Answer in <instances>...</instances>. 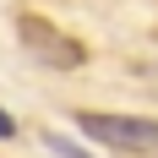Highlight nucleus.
Wrapping results in <instances>:
<instances>
[{
  "instance_id": "1",
  "label": "nucleus",
  "mask_w": 158,
  "mask_h": 158,
  "mask_svg": "<svg viewBox=\"0 0 158 158\" xmlns=\"http://www.w3.org/2000/svg\"><path fill=\"white\" fill-rule=\"evenodd\" d=\"M16 38H22V49H27L38 65H49V71H77L82 60H87V49L71 38V33H60L49 16H16Z\"/></svg>"
},
{
  "instance_id": "2",
  "label": "nucleus",
  "mask_w": 158,
  "mask_h": 158,
  "mask_svg": "<svg viewBox=\"0 0 158 158\" xmlns=\"http://www.w3.org/2000/svg\"><path fill=\"white\" fill-rule=\"evenodd\" d=\"M77 126L93 136L98 147H120V153H153L158 147V120L142 114H77Z\"/></svg>"
},
{
  "instance_id": "3",
  "label": "nucleus",
  "mask_w": 158,
  "mask_h": 158,
  "mask_svg": "<svg viewBox=\"0 0 158 158\" xmlns=\"http://www.w3.org/2000/svg\"><path fill=\"white\" fill-rule=\"evenodd\" d=\"M44 147H49V153H55V158H93V153H87V147H77V142H71V136H60V131H49V136H44Z\"/></svg>"
},
{
  "instance_id": "4",
  "label": "nucleus",
  "mask_w": 158,
  "mask_h": 158,
  "mask_svg": "<svg viewBox=\"0 0 158 158\" xmlns=\"http://www.w3.org/2000/svg\"><path fill=\"white\" fill-rule=\"evenodd\" d=\"M6 136H16V120H11L6 109H0V142H6Z\"/></svg>"
}]
</instances>
